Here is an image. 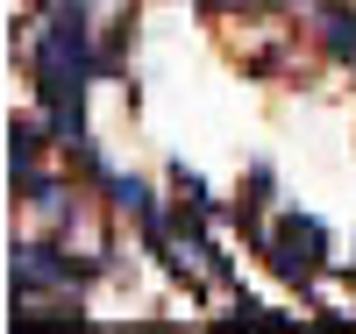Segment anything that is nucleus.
Returning <instances> with one entry per match:
<instances>
[{"label":"nucleus","instance_id":"1","mask_svg":"<svg viewBox=\"0 0 356 334\" xmlns=\"http://www.w3.org/2000/svg\"><path fill=\"white\" fill-rule=\"evenodd\" d=\"M278 249H321V235H314V221H300V228H285V242ZM285 270H314V256H285Z\"/></svg>","mask_w":356,"mask_h":334}]
</instances>
